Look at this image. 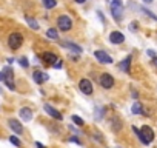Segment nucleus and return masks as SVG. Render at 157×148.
Instances as JSON below:
<instances>
[{
  "label": "nucleus",
  "mask_w": 157,
  "mask_h": 148,
  "mask_svg": "<svg viewBox=\"0 0 157 148\" xmlns=\"http://www.w3.org/2000/svg\"><path fill=\"white\" fill-rule=\"evenodd\" d=\"M132 131L139 136V139H140L143 143H151V142L154 140V131H152V128L148 127V125H145L140 131H139L136 127H132Z\"/></svg>",
  "instance_id": "f257e3e1"
},
{
  "label": "nucleus",
  "mask_w": 157,
  "mask_h": 148,
  "mask_svg": "<svg viewBox=\"0 0 157 148\" xmlns=\"http://www.w3.org/2000/svg\"><path fill=\"white\" fill-rule=\"evenodd\" d=\"M22 43H23V36H22L20 33H13V34H10V37H8V45H10L11 49L20 48Z\"/></svg>",
  "instance_id": "f03ea898"
},
{
  "label": "nucleus",
  "mask_w": 157,
  "mask_h": 148,
  "mask_svg": "<svg viewBox=\"0 0 157 148\" xmlns=\"http://www.w3.org/2000/svg\"><path fill=\"white\" fill-rule=\"evenodd\" d=\"M2 74H3V80H5L6 87H8L10 90H14V88H16V85H14V72H13L11 66H5Z\"/></svg>",
  "instance_id": "7ed1b4c3"
},
{
  "label": "nucleus",
  "mask_w": 157,
  "mask_h": 148,
  "mask_svg": "<svg viewBox=\"0 0 157 148\" xmlns=\"http://www.w3.org/2000/svg\"><path fill=\"white\" fill-rule=\"evenodd\" d=\"M123 6H122V3L119 2V0H114V2L111 3V14H113V17L119 22V20H122V17H123Z\"/></svg>",
  "instance_id": "20e7f679"
},
{
  "label": "nucleus",
  "mask_w": 157,
  "mask_h": 148,
  "mask_svg": "<svg viewBox=\"0 0 157 148\" xmlns=\"http://www.w3.org/2000/svg\"><path fill=\"white\" fill-rule=\"evenodd\" d=\"M57 25H59V29H62V31H69L71 26H72V20H71V17H68V16H60V17L57 19Z\"/></svg>",
  "instance_id": "39448f33"
},
{
  "label": "nucleus",
  "mask_w": 157,
  "mask_h": 148,
  "mask_svg": "<svg viewBox=\"0 0 157 148\" xmlns=\"http://www.w3.org/2000/svg\"><path fill=\"white\" fill-rule=\"evenodd\" d=\"M100 85L103 87V88H106V90H109V88H113L114 87V77L111 76V74H102L100 76Z\"/></svg>",
  "instance_id": "423d86ee"
},
{
  "label": "nucleus",
  "mask_w": 157,
  "mask_h": 148,
  "mask_svg": "<svg viewBox=\"0 0 157 148\" xmlns=\"http://www.w3.org/2000/svg\"><path fill=\"white\" fill-rule=\"evenodd\" d=\"M78 88H80V91L86 96L93 94V84L88 80V79H82L80 82H78Z\"/></svg>",
  "instance_id": "0eeeda50"
},
{
  "label": "nucleus",
  "mask_w": 157,
  "mask_h": 148,
  "mask_svg": "<svg viewBox=\"0 0 157 148\" xmlns=\"http://www.w3.org/2000/svg\"><path fill=\"white\" fill-rule=\"evenodd\" d=\"M109 42L114 43V45H120V43L125 42V36H123L120 31H113V33L109 34Z\"/></svg>",
  "instance_id": "6e6552de"
},
{
  "label": "nucleus",
  "mask_w": 157,
  "mask_h": 148,
  "mask_svg": "<svg viewBox=\"0 0 157 148\" xmlns=\"http://www.w3.org/2000/svg\"><path fill=\"white\" fill-rule=\"evenodd\" d=\"M94 56H96V59H97L100 63H111V62H113L111 56H108V53H105V51H96Z\"/></svg>",
  "instance_id": "1a4fd4ad"
},
{
  "label": "nucleus",
  "mask_w": 157,
  "mask_h": 148,
  "mask_svg": "<svg viewBox=\"0 0 157 148\" xmlns=\"http://www.w3.org/2000/svg\"><path fill=\"white\" fill-rule=\"evenodd\" d=\"M43 108H45V111H46V113H48L51 117H54V119H57V120H62V119H63V117H62V114H60V113H59L56 108H52L51 105L45 103V107H43Z\"/></svg>",
  "instance_id": "9d476101"
},
{
  "label": "nucleus",
  "mask_w": 157,
  "mask_h": 148,
  "mask_svg": "<svg viewBox=\"0 0 157 148\" xmlns=\"http://www.w3.org/2000/svg\"><path fill=\"white\" fill-rule=\"evenodd\" d=\"M8 123H10V128H11L14 133H17V134H22V133H23V127H22V123H20L19 120H16V119H11Z\"/></svg>",
  "instance_id": "9b49d317"
},
{
  "label": "nucleus",
  "mask_w": 157,
  "mask_h": 148,
  "mask_svg": "<svg viewBox=\"0 0 157 148\" xmlns=\"http://www.w3.org/2000/svg\"><path fill=\"white\" fill-rule=\"evenodd\" d=\"M33 77H34V82L36 84H43L45 80H48V76L45 72H42V71H34V74H33Z\"/></svg>",
  "instance_id": "f8f14e48"
},
{
  "label": "nucleus",
  "mask_w": 157,
  "mask_h": 148,
  "mask_svg": "<svg viewBox=\"0 0 157 148\" xmlns=\"http://www.w3.org/2000/svg\"><path fill=\"white\" fill-rule=\"evenodd\" d=\"M19 114H20L22 120H26V122H28V120H31V119H33V111H31L29 108H26V107H25V108H22V110L19 111Z\"/></svg>",
  "instance_id": "ddd939ff"
},
{
  "label": "nucleus",
  "mask_w": 157,
  "mask_h": 148,
  "mask_svg": "<svg viewBox=\"0 0 157 148\" xmlns=\"http://www.w3.org/2000/svg\"><path fill=\"white\" fill-rule=\"evenodd\" d=\"M129 63H131V56H128L125 60L120 62V65H119L120 71H123V72H129Z\"/></svg>",
  "instance_id": "4468645a"
},
{
  "label": "nucleus",
  "mask_w": 157,
  "mask_h": 148,
  "mask_svg": "<svg viewBox=\"0 0 157 148\" xmlns=\"http://www.w3.org/2000/svg\"><path fill=\"white\" fill-rule=\"evenodd\" d=\"M62 45H63L65 48H69V49L75 51V53H82V48L78 46V45H75V43H71V42H62Z\"/></svg>",
  "instance_id": "2eb2a0df"
},
{
  "label": "nucleus",
  "mask_w": 157,
  "mask_h": 148,
  "mask_svg": "<svg viewBox=\"0 0 157 148\" xmlns=\"http://www.w3.org/2000/svg\"><path fill=\"white\" fill-rule=\"evenodd\" d=\"M43 60L48 62V63H54V62L57 60V56L52 54V53H45V54H43Z\"/></svg>",
  "instance_id": "dca6fc26"
},
{
  "label": "nucleus",
  "mask_w": 157,
  "mask_h": 148,
  "mask_svg": "<svg viewBox=\"0 0 157 148\" xmlns=\"http://www.w3.org/2000/svg\"><path fill=\"white\" fill-rule=\"evenodd\" d=\"M42 3H43V6L46 10H52L57 5V0H42Z\"/></svg>",
  "instance_id": "f3484780"
},
{
  "label": "nucleus",
  "mask_w": 157,
  "mask_h": 148,
  "mask_svg": "<svg viewBox=\"0 0 157 148\" xmlns=\"http://www.w3.org/2000/svg\"><path fill=\"white\" fill-rule=\"evenodd\" d=\"M25 20H26V23H28L33 29H39V23H37V20H34L33 17H28V16L25 17Z\"/></svg>",
  "instance_id": "a211bd4d"
},
{
  "label": "nucleus",
  "mask_w": 157,
  "mask_h": 148,
  "mask_svg": "<svg viewBox=\"0 0 157 148\" xmlns=\"http://www.w3.org/2000/svg\"><path fill=\"white\" fill-rule=\"evenodd\" d=\"M46 37H49V39H52V40L59 39V33H57V29H54V28L48 29V31H46Z\"/></svg>",
  "instance_id": "6ab92c4d"
},
{
  "label": "nucleus",
  "mask_w": 157,
  "mask_h": 148,
  "mask_svg": "<svg viewBox=\"0 0 157 148\" xmlns=\"http://www.w3.org/2000/svg\"><path fill=\"white\" fill-rule=\"evenodd\" d=\"M142 103H139V102H136V103H132V107H131V111H132V114H140L142 113Z\"/></svg>",
  "instance_id": "aec40b11"
},
{
  "label": "nucleus",
  "mask_w": 157,
  "mask_h": 148,
  "mask_svg": "<svg viewBox=\"0 0 157 148\" xmlns=\"http://www.w3.org/2000/svg\"><path fill=\"white\" fill-rule=\"evenodd\" d=\"M71 120H72L77 127H83V123H85V122H83V119H82V117H78V116H72V117H71Z\"/></svg>",
  "instance_id": "412c9836"
},
{
  "label": "nucleus",
  "mask_w": 157,
  "mask_h": 148,
  "mask_svg": "<svg viewBox=\"0 0 157 148\" xmlns=\"http://www.w3.org/2000/svg\"><path fill=\"white\" fill-rule=\"evenodd\" d=\"M10 140H11V143H14L16 146H20V140H19L16 136H11V137H10Z\"/></svg>",
  "instance_id": "4be33fe9"
},
{
  "label": "nucleus",
  "mask_w": 157,
  "mask_h": 148,
  "mask_svg": "<svg viewBox=\"0 0 157 148\" xmlns=\"http://www.w3.org/2000/svg\"><path fill=\"white\" fill-rule=\"evenodd\" d=\"M19 62H20V65H22L23 68H28V65H29V63H28V60H26V57H22Z\"/></svg>",
  "instance_id": "5701e85b"
},
{
  "label": "nucleus",
  "mask_w": 157,
  "mask_h": 148,
  "mask_svg": "<svg viewBox=\"0 0 157 148\" xmlns=\"http://www.w3.org/2000/svg\"><path fill=\"white\" fill-rule=\"evenodd\" d=\"M52 66H54L56 69H57V68H60V66H62V60H56V62L52 63Z\"/></svg>",
  "instance_id": "b1692460"
},
{
  "label": "nucleus",
  "mask_w": 157,
  "mask_h": 148,
  "mask_svg": "<svg viewBox=\"0 0 157 148\" xmlns=\"http://www.w3.org/2000/svg\"><path fill=\"white\" fill-rule=\"evenodd\" d=\"M36 146H37V148H45V146H43L40 142H37V143H36Z\"/></svg>",
  "instance_id": "393cba45"
},
{
  "label": "nucleus",
  "mask_w": 157,
  "mask_h": 148,
  "mask_svg": "<svg viewBox=\"0 0 157 148\" xmlns=\"http://www.w3.org/2000/svg\"><path fill=\"white\" fill-rule=\"evenodd\" d=\"M74 2H77V3H85L86 0H74Z\"/></svg>",
  "instance_id": "a878e982"
},
{
  "label": "nucleus",
  "mask_w": 157,
  "mask_h": 148,
  "mask_svg": "<svg viewBox=\"0 0 157 148\" xmlns=\"http://www.w3.org/2000/svg\"><path fill=\"white\" fill-rule=\"evenodd\" d=\"M0 80H3V74L2 72H0Z\"/></svg>",
  "instance_id": "bb28decb"
},
{
  "label": "nucleus",
  "mask_w": 157,
  "mask_h": 148,
  "mask_svg": "<svg viewBox=\"0 0 157 148\" xmlns=\"http://www.w3.org/2000/svg\"><path fill=\"white\" fill-rule=\"evenodd\" d=\"M145 2H146V3H151V2H152V0H145Z\"/></svg>",
  "instance_id": "cd10ccee"
},
{
  "label": "nucleus",
  "mask_w": 157,
  "mask_h": 148,
  "mask_svg": "<svg viewBox=\"0 0 157 148\" xmlns=\"http://www.w3.org/2000/svg\"><path fill=\"white\" fill-rule=\"evenodd\" d=\"M154 65H155V66H157V59H154Z\"/></svg>",
  "instance_id": "c85d7f7f"
}]
</instances>
